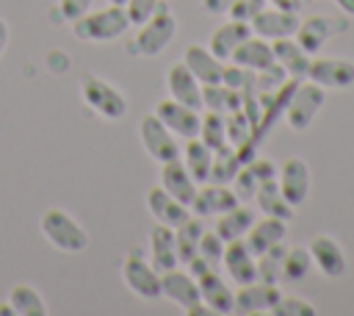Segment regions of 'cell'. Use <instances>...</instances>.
<instances>
[{"label":"cell","mask_w":354,"mask_h":316,"mask_svg":"<svg viewBox=\"0 0 354 316\" xmlns=\"http://www.w3.org/2000/svg\"><path fill=\"white\" fill-rule=\"evenodd\" d=\"M39 227H41V236L61 252L66 255H77L88 247V233L86 227L64 208H47L39 219Z\"/></svg>","instance_id":"6da1fadb"},{"label":"cell","mask_w":354,"mask_h":316,"mask_svg":"<svg viewBox=\"0 0 354 316\" xmlns=\"http://www.w3.org/2000/svg\"><path fill=\"white\" fill-rule=\"evenodd\" d=\"M130 28V17L124 6H105L97 11H86L72 22V30L83 42H113Z\"/></svg>","instance_id":"7a4b0ae2"},{"label":"cell","mask_w":354,"mask_h":316,"mask_svg":"<svg viewBox=\"0 0 354 316\" xmlns=\"http://www.w3.org/2000/svg\"><path fill=\"white\" fill-rule=\"evenodd\" d=\"M80 97L94 114H100L108 122H116V119H122L127 114V97L116 86H111L105 78H100L94 72H86L80 78Z\"/></svg>","instance_id":"3957f363"},{"label":"cell","mask_w":354,"mask_h":316,"mask_svg":"<svg viewBox=\"0 0 354 316\" xmlns=\"http://www.w3.org/2000/svg\"><path fill=\"white\" fill-rule=\"evenodd\" d=\"M174 33H177V19H174V14L169 11L166 0H160L158 8H155V14H152L147 22L138 25V33H136V50H138L141 55H147V58L160 55V53L171 44Z\"/></svg>","instance_id":"277c9868"},{"label":"cell","mask_w":354,"mask_h":316,"mask_svg":"<svg viewBox=\"0 0 354 316\" xmlns=\"http://www.w3.org/2000/svg\"><path fill=\"white\" fill-rule=\"evenodd\" d=\"M122 280L133 297L144 302L160 299V272L141 255V249H130L122 261Z\"/></svg>","instance_id":"5b68a950"},{"label":"cell","mask_w":354,"mask_h":316,"mask_svg":"<svg viewBox=\"0 0 354 316\" xmlns=\"http://www.w3.org/2000/svg\"><path fill=\"white\" fill-rule=\"evenodd\" d=\"M326 89H321L318 83L307 80V83H296L288 105H285V122L293 128V130H307L315 119V114L321 111V105L326 103Z\"/></svg>","instance_id":"8992f818"},{"label":"cell","mask_w":354,"mask_h":316,"mask_svg":"<svg viewBox=\"0 0 354 316\" xmlns=\"http://www.w3.org/2000/svg\"><path fill=\"white\" fill-rule=\"evenodd\" d=\"M160 297H166L169 302H174L177 308H183L185 313H210L199 297V286L196 277H191L183 269H166L160 272Z\"/></svg>","instance_id":"52a82bcc"},{"label":"cell","mask_w":354,"mask_h":316,"mask_svg":"<svg viewBox=\"0 0 354 316\" xmlns=\"http://www.w3.org/2000/svg\"><path fill=\"white\" fill-rule=\"evenodd\" d=\"M138 139H141V147L147 150V155L152 161H158V164L174 161L183 152V147L177 144V136L155 114L141 116V122H138Z\"/></svg>","instance_id":"ba28073f"},{"label":"cell","mask_w":354,"mask_h":316,"mask_svg":"<svg viewBox=\"0 0 354 316\" xmlns=\"http://www.w3.org/2000/svg\"><path fill=\"white\" fill-rule=\"evenodd\" d=\"M307 80L321 89H351L354 86V61L340 55H313L307 67Z\"/></svg>","instance_id":"9c48e42d"},{"label":"cell","mask_w":354,"mask_h":316,"mask_svg":"<svg viewBox=\"0 0 354 316\" xmlns=\"http://www.w3.org/2000/svg\"><path fill=\"white\" fill-rule=\"evenodd\" d=\"M277 186H279L282 197L293 208H299L310 194V166H307V161L299 158V155L285 158L277 169Z\"/></svg>","instance_id":"30bf717a"},{"label":"cell","mask_w":354,"mask_h":316,"mask_svg":"<svg viewBox=\"0 0 354 316\" xmlns=\"http://www.w3.org/2000/svg\"><path fill=\"white\" fill-rule=\"evenodd\" d=\"M249 28L254 36L266 39V42H277V39H288L296 33L299 28V14L293 11H282V8H268L263 6L252 19H249Z\"/></svg>","instance_id":"8fae6325"},{"label":"cell","mask_w":354,"mask_h":316,"mask_svg":"<svg viewBox=\"0 0 354 316\" xmlns=\"http://www.w3.org/2000/svg\"><path fill=\"white\" fill-rule=\"evenodd\" d=\"M174 136H183V139H194V136H199V125H202V116H199V111L196 108H188V105H183V103H177V100H160L158 105H155V111H152Z\"/></svg>","instance_id":"7c38bea8"},{"label":"cell","mask_w":354,"mask_h":316,"mask_svg":"<svg viewBox=\"0 0 354 316\" xmlns=\"http://www.w3.org/2000/svg\"><path fill=\"white\" fill-rule=\"evenodd\" d=\"M307 249H310L313 266H318L321 274H326L329 280H337V277L346 274V269H348L346 266V252H343V247L332 236H326V233L313 236L310 244H307Z\"/></svg>","instance_id":"4fadbf2b"},{"label":"cell","mask_w":354,"mask_h":316,"mask_svg":"<svg viewBox=\"0 0 354 316\" xmlns=\"http://www.w3.org/2000/svg\"><path fill=\"white\" fill-rule=\"evenodd\" d=\"M279 288L277 283H263V280H254V283H246V286H238L235 291V313H271L279 302Z\"/></svg>","instance_id":"5bb4252c"},{"label":"cell","mask_w":354,"mask_h":316,"mask_svg":"<svg viewBox=\"0 0 354 316\" xmlns=\"http://www.w3.org/2000/svg\"><path fill=\"white\" fill-rule=\"evenodd\" d=\"M238 205V197L232 191V186H224V183H202L191 200V213L196 216H218L230 208Z\"/></svg>","instance_id":"9a60e30c"},{"label":"cell","mask_w":354,"mask_h":316,"mask_svg":"<svg viewBox=\"0 0 354 316\" xmlns=\"http://www.w3.org/2000/svg\"><path fill=\"white\" fill-rule=\"evenodd\" d=\"M196 286H199V297L210 313H221V316L235 313V291L230 288V283L221 274L207 269L205 274L196 277Z\"/></svg>","instance_id":"2e32d148"},{"label":"cell","mask_w":354,"mask_h":316,"mask_svg":"<svg viewBox=\"0 0 354 316\" xmlns=\"http://www.w3.org/2000/svg\"><path fill=\"white\" fill-rule=\"evenodd\" d=\"M147 211L152 213V219L158 222V225H166V227H177V225H183L188 216H191V208L188 205H183L177 197H171L163 186H152L149 191H147Z\"/></svg>","instance_id":"e0dca14e"},{"label":"cell","mask_w":354,"mask_h":316,"mask_svg":"<svg viewBox=\"0 0 354 316\" xmlns=\"http://www.w3.org/2000/svg\"><path fill=\"white\" fill-rule=\"evenodd\" d=\"M224 272L235 286H246L257 280V261L249 252V247L243 244V238L238 241H227L224 244V255H221Z\"/></svg>","instance_id":"ac0fdd59"},{"label":"cell","mask_w":354,"mask_h":316,"mask_svg":"<svg viewBox=\"0 0 354 316\" xmlns=\"http://www.w3.org/2000/svg\"><path fill=\"white\" fill-rule=\"evenodd\" d=\"M337 28H346V22H332L329 17H321V14H313L307 19H299V28H296V42L299 47L307 53V55H318L326 44V39L337 30Z\"/></svg>","instance_id":"d6986e66"},{"label":"cell","mask_w":354,"mask_h":316,"mask_svg":"<svg viewBox=\"0 0 354 316\" xmlns=\"http://www.w3.org/2000/svg\"><path fill=\"white\" fill-rule=\"evenodd\" d=\"M166 89H169V97L171 100L183 103L188 108H196V111L202 108V83L194 78V72L183 61H177V64L169 67V72H166Z\"/></svg>","instance_id":"ffe728a7"},{"label":"cell","mask_w":354,"mask_h":316,"mask_svg":"<svg viewBox=\"0 0 354 316\" xmlns=\"http://www.w3.org/2000/svg\"><path fill=\"white\" fill-rule=\"evenodd\" d=\"M183 64L194 72V78L207 86V83H221V75H224V61L216 58L205 44H188L185 53H183Z\"/></svg>","instance_id":"44dd1931"},{"label":"cell","mask_w":354,"mask_h":316,"mask_svg":"<svg viewBox=\"0 0 354 316\" xmlns=\"http://www.w3.org/2000/svg\"><path fill=\"white\" fill-rule=\"evenodd\" d=\"M249 36H252L249 22H241V19H227V22H221V25H218V28L210 33L207 50H210L216 58L230 61V58H232V53H235V47H238L241 42H246Z\"/></svg>","instance_id":"7402d4cb"},{"label":"cell","mask_w":354,"mask_h":316,"mask_svg":"<svg viewBox=\"0 0 354 316\" xmlns=\"http://www.w3.org/2000/svg\"><path fill=\"white\" fill-rule=\"evenodd\" d=\"M285 233H288L285 219L263 216V219H254V222H252V227H249V230H246V236H243V244H246V247H249V252L257 258V255H260V252H266L268 247L279 244V241L285 238Z\"/></svg>","instance_id":"603a6c76"},{"label":"cell","mask_w":354,"mask_h":316,"mask_svg":"<svg viewBox=\"0 0 354 316\" xmlns=\"http://www.w3.org/2000/svg\"><path fill=\"white\" fill-rule=\"evenodd\" d=\"M158 186H163V188H166L171 197H177L183 205H191V200H194V194H196V188H199V183L188 175V169L183 166L180 158L160 164V183H158Z\"/></svg>","instance_id":"cb8c5ba5"},{"label":"cell","mask_w":354,"mask_h":316,"mask_svg":"<svg viewBox=\"0 0 354 316\" xmlns=\"http://www.w3.org/2000/svg\"><path fill=\"white\" fill-rule=\"evenodd\" d=\"M271 50H274V61L285 69V75L290 80H304L307 78V67H310V58L313 55H307L293 36L271 42Z\"/></svg>","instance_id":"d4e9b609"},{"label":"cell","mask_w":354,"mask_h":316,"mask_svg":"<svg viewBox=\"0 0 354 316\" xmlns=\"http://www.w3.org/2000/svg\"><path fill=\"white\" fill-rule=\"evenodd\" d=\"M230 61L238 64V67H243V69H249V72H263L266 67L274 64L271 42H266V39H260V36L252 33L246 42H241V44L235 47V53H232Z\"/></svg>","instance_id":"484cf974"},{"label":"cell","mask_w":354,"mask_h":316,"mask_svg":"<svg viewBox=\"0 0 354 316\" xmlns=\"http://www.w3.org/2000/svg\"><path fill=\"white\" fill-rule=\"evenodd\" d=\"M149 263L158 272L174 269L180 263L177 258V247H174V230L166 225H155L149 233Z\"/></svg>","instance_id":"4316f807"},{"label":"cell","mask_w":354,"mask_h":316,"mask_svg":"<svg viewBox=\"0 0 354 316\" xmlns=\"http://www.w3.org/2000/svg\"><path fill=\"white\" fill-rule=\"evenodd\" d=\"M254 202H257V208H260V213H266V216H277V219H293V205L282 197V191H279V186H277V177L274 180H263V183H257V191H254Z\"/></svg>","instance_id":"83f0119b"},{"label":"cell","mask_w":354,"mask_h":316,"mask_svg":"<svg viewBox=\"0 0 354 316\" xmlns=\"http://www.w3.org/2000/svg\"><path fill=\"white\" fill-rule=\"evenodd\" d=\"M210 158H213V150H210L199 136L188 139V144H185L183 152H180L183 166L188 169V175H191L199 186L207 183V175H210Z\"/></svg>","instance_id":"f1b7e54d"},{"label":"cell","mask_w":354,"mask_h":316,"mask_svg":"<svg viewBox=\"0 0 354 316\" xmlns=\"http://www.w3.org/2000/svg\"><path fill=\"white\" fill-rule=\"evenodd\" d=\"M252 222H254V211L246 208V205H235V208H230V211H224V213L216 216L213 230L224 241H238V238L246 236V230L252 227Z\"/></svg>","instance_id":"f546056e"},{"label":"cell","mask_w":354,"mask_h":316,"mask_svg":"<svg viewBox=\"0 0 354 316\" xmlns=\"http://www.w3.org/2000/svg\"><path fill=\"white\" fill-rule=\"evenodd\" d=\"M202 233H205V225H202V216H196V213H191L183 225L174 227V247H177L180 263H188L196 255V247H199Z\"/></svg>","instance_id":"4dcf8cb0"},{"label":"cell","mask_w":354,"mask_h":316,"mask_svg":"<svg viewBox=\"0 0 354 316\" xmlns=\"http://www.w3.org/2000/svg\"><path fill=\"white\" fill-rule=\"evenodd\" d=\"M241 166H243V161H241V155H238V150L232 144H227L221 150H213L207 183H224V186H230Z\"/></svg>","instance_id":"1f68e13d"},{"label":"cell","mask_w":354,"mask_h":316,"mask_svg":"<svg viewBox=\"0 0 354 316\" xmlns=\"http://www.w3.org/2000/svg\"><path fill=\"white\" fill-rule=\"evenodd\" d=\"M8 305H11V310L19 313V316H47V302H44V297H41L33 286H28V283H19V286L11 288Z\"/></svg>","instance_id":"d6a6232c"},{"label":"cell","mask_w":354,"mask_h":316,"mask_svg":"<svg viewBox=\"0 0 354 316\" xmlns=\"http://www.w3.org/2000/svg\"><path fill=\"white\" fill-rule=\"evenodd\" d=\"M202 105L216 114H230L241 108V91H232L224 83H207L202 86Z\"/></svg>","instance_id":"836d02e7"},{"label":"cell","mask_w":354,"mask_h":316,"mask_svg":"<svg viewBox=\"0 0 354 316\" xmlns=\"http://www.w3.org/2000/svg\"><path fill=\"white\" fill-rule=\"evenodd\" d=\"M199 139L210 147V150H221L227 147V116L224 114H216V111H207L202 116V125H199Z\"/></svg>","instance_id":"e575fe53"},{"label":"cell","mask_w":354,"mask_h":316,"mask_svg":"<svg viewBox=\"0 0 354 316\" xmlns=\"http://www.w3.org/2000/svg\"><path fill=\"white\" fill-rule=\"evenodd\" d=\"M254 261H257V280H263V283H279L282 280V261H285L282 241L268 247L266 252H260Z\"/></svg>","instance_id":"d590c367"},{"label":"cell","mask_w":354,"mask_h":316,"mask_svg":"<svg viewBox=\"0 0 354 316\" xmlns=\"http://www.w3.org/2000/svg\"><path fill=\"white\" fill-rule=\"evenodd\" d=\"M313 266V258H310V249L307 247H293V249H285V261H282V280L285 283H299L307 277Z\"/></svg>","instance_id":"8d00e7d4"},{"label":"cell","mask_w":354,"mask_h":316,"mask_svg":"<svg viewBox=\"0 0 354 316\" xmlns=\"http://www.w3.org/2000/svg\"><path fill=\"white\" fill-rule=\"evenodd\" d=\"M227 116V141L232 147H241V144H252V122L246 119V114L238 108V111H230L224 114ZM254 147V144H252Z\"/></svg>","instance_id":"74e56055"},{"label":"cell","mask_w":354,"mask_h":316,"mask_svg":"<svg viewBox=\"0 0 354 316\" xmlns=\"http://www.w3.org/2000/svg\"><path fill=\"white\" fill-rule=\"evenodd\" d=\"M232 191H235V197H238V202H249V200H254V191H257V180H254V175H252V169L243 164L241 169H238V175L232 177Z\"/></svg>","instance_id":"f35d334b"},{"label":"cell","mask_w":354,"mask_h":316,"mask_svg":"<svg viewBox=\"0 0 354 316\" xmlns=\"http://www.w3.org/2000/svg\"><path fill=\"white\" fill-rule=\"evenodd\" d=\"M224 244H227V241H224L216 230H205V233H202V238H199L196 255L207 258L210 263H218V261H221V255H224Z\"/></svg>","instance_id":"ab89813d"},{"label":"cell","mask_w":354,"mask_h":316,"mask_svg":"<svg viewBox=\"0 0 354 316\" xmlns=\"http://www.w3.org/2000/svg\"><path fill=\"white\" fill-rule=\"evenodd\" d=\"M271 313L274 316H315L318 310L301 297H279V302Z\"/></svg>","instance_id":"60d3db41"},{"label":"cell","mask_w":354,"mask_h":316,"mask_svg":"<svg viewBox=\"0 0 354 316\" xmlns=\"http://www.w3.org/2000/svg\"><path fill=\"white\" fill-rule=\"evenodd\" d=\"M158 3H160V0H124V11H127V17H130V25L147 22V19L155 14Z\"/></svg>","instance_id":"b9f144b4"},{"label":"cell","mask_w":354,"mask_h":316,"mask_svg":"<svg viewBox=\"0 0 354 316\" xmlns=\"http://www.w3.org/2000/svg\"><path fill=\"white\" fill-rule=\"evenodd\" d=\"M254 78V72H249V69H243V67H238V64H224V75H221V83L224 86H230L232 91H243V86L249 83Z\"/></svg>","instance_id":"7bdbcfd3"},{"label":"cell","mask_w":354,"mask_h":316,"mask_svg":"<svg viewBox=\"0 0 354 316\" xmlns=\"http://www.w3.org/2000/svg\"><path fill=\"white\" fill-rule=\"evenodd\" d=\"M91 6H94V0H58V19L75 22L77 17L91 11Z\"/></svg>","instance_id":"ee69618b"},{"label":"cell","mask_w":354,"mask_h":316,"mask_svg":"<svg viewBox=\"0 0 354 316\" xmlns=\"http://www.w3.org/2000/svg\"><path fill=\"white\" fill-rule=\"evenodd\" d=\"M263 6L257 3V0H235L232 6H230V11H227V17L230 19H241V22H249L257 11H260Z\"/></svg>","instance_id":"f6af8a7d"},{"label":"cell","mask_w":354,"mask_h":316,"mask_svg":"<svg viewBox=\"0 0 354 316\" xmlns=\"http://www.w3.org/2000/svg\"><path fill=\"white\" fill-rule=\"evenodd\" d=\"M246 166L252 169V175H254L257 183H263V180H274V177H277V169H279V166H277L274 161H268V158H252Z\"/></svg>","instance_id":"bcb514c9"},{"label":"cell","mask_w":354,"mask_h":316,"mask_svg":"<svg viewBox=\"0 0 354 316\" xmlns=\"http://www.w3.org/2000/svg\"><path fill=\"white\" fill-rule=\"evenodd\" d=\"M47 67H50L53 72H64V69L69 67V58H66V53H61V50H53V53H47Z\"/></svg>","instance_id":"7dc6e473"},{"label":"cell","mask_w":354,"mask_h":316,"mask_svg":"<svg viewBox=\"0 0 354 316\" xmlns=\"http://www.w3.org/2000/svg\"><path fill=\"white\" fill-rule=\"evenodd\" d=\"M232 3H235V0H202V8H205L207 14H227Z\"/></svg>","instance_id":"c3c4849f"},{"label":"cell","mask_w":354,"mask_h":316,"mask_svg":"<svg viewBox=\"0 0 354 316\" xmlns=\"http://www.w3.org/2000/svg\"><path fill=\"white\" fill-rule=\"evenodd\" d=\"M266 3L274 8H282V11H293V14H299V8H301V0H266Z\"/></svg>","instance_id":"681fc988"},{"label":"cell","mask_w":354,"mask_h":316,"mask_svg":"<svg viewBox=\"0 0 354 316\" xmlns=\"http://www.w3.org/2000/svg\"><path fill=\"white\" fill-rule=\"evenodd\" d=\"M8 36H11V28H8V22L0 17V53H3V47H6V42H8Z\"/></svg>","instance_id":"f907efd6"},{"label":"cell","mask_w":354,"mask_h":316,"mask_svg":"<svg viewBox=\"0 0 354 316\" xmlns=\"http://www.w3.org/2000/svg\"><path fill=\"white\" fill-rule=\"evenodd\" d=\"M335 3H337V8H343V14L354 17V0H335Z\"/></svg>","instance_id":"816d5d0a"},{"label":"cell","mask_w":354,"mask_h":316,"mask_svg":"<svg viewBox=\"0 0 354 316\" xmlns=\"http://www.w3.org/2000/svg\"><path fill=\"white\" fill-rule=\"evenodd\" d=\"M111 6H124V0H108Z\"/></svg>","instance_id":"f5cc1de1"}]
</instances>
